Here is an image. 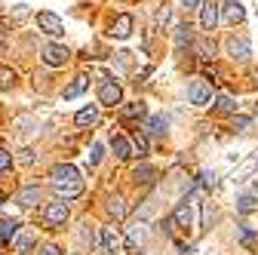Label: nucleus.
Here are the masks:
<instances>
[{
    "mask_svg": "<svg viewBox=\"0 0 258 255\" xmlns=\"http://www.w3.org/2000/svg\"><path fill=\"white\" fill-rule=\"evenodd\" d=\"M68 215H71L68 203H64V200H55V203H49V206L43 209V225H46V228H61L64 221H68Z\"/></svg>",
    "mask_w": 258,
    "mask_h": 255,
    "instance_id": "obj_1",
    "label": "nucleus"
},
{
    "mask_svg": "<svg viewBox=\"0 0 258 255\" xmlns=\"http://www.w3.org/2000/svg\"><path fill=\"white\" fill-rule=\"evenodd\" d=\"M187 99H190V105H209L212 102V86L206 80H190Z\"/></svg>",
    "mask_w": 258,
    "mask_h": 255,
    "instance_id": "obj_2",
    "label": "nucleus"
},
{
    "mask_svg": "<svg viewBox=\"0 0 258 255\" xmlns=\"http://www.w3.org/2000/svg\"><path fill=\"white\" fill-rule=\"evenodd\" d=\"M40 58L46 61L49 68H61L64 61L71 58V52H68V46H58V43H52V46H43V52H40Z\"/></svg>",
    "mask_w": 258,
    "mask_h": 255,
    "instance_id": "obj_3",
    "label": "nucleus"
},
{
    "mask_svg": "<svg viewBox=\"0 0 258 255\" xmlns=\"http://www.w3.org/2000/svg\"><path fill=\"white\" fill-rule=\"evenodd\" d=\"M49 178H52V184H71V181H80V169L71 163H58V166H52Z\"/></svg>",
    "mask_w": 258,
    "mask_h": 255,
    "instance_id": "obj_4",
    "label": "nucleus"
},
{
    "mask_svg": "<svg viewBox=\"0 0 258 255\" xmlns=\"http://www.w3.org/2000/svg\"><path fill=\"white\" fill-rule=\"evenodd\" d=\"M120 99H123V89H120V83L117 80H105L102 86H99V102L102 105H120Z\"/></svg>",
    "mask_w": 258,
    "mask_h": 255,
    "instance_id": "obj_5",
    "label": "nucleus"
},
{
    "mask_svg": "<svg viewBox=\"0 0 258 255\" xmlns=\"http://www.w3.org/2000/svg\"><path fill=\"white\" fill-rule=\"evenodd\" d=\"M37 25H40V31H43V34H49V37H58L61 31H64L61 19H58L55 13H37Z\"/></svg>",
    "mask_w": 258,
    "mask_h": 255,
    "instance_id": "obj_6",
    "label": "nucleus"
},
{
    "mask_svg": "<svg viewBox=\"0 0 258 255\" xmlns=\"http://www.w3.org/2000/svg\"><path fill=\"white\" fill-rule=\"evenodd\" d=\"M200 25L206 31H212L218 25V4H215V0H203V4H200Z\"/></svg>",
    "mask_w": 258,
    "mask_h": 255,
    "instance_id": "obj_7",
    "label": "nucleus"
},
{
    "mask_svg": "<svg viewBox=\"0 0 258 255\" xmlns=\"http://www.w3.org/2000/svg\"><path fill=\"white\" fill-rule=\"evenodd\" d=\"M228 52H231L237 61H246V58L252 55V46H249L246 37H231V40H228Z\"/></svg>",
    "mask_w": 258,
    "mask_h": 255,
    "instance_id": "obj_8",
    "label": "nucleus"
},
{
    "mask_svg": "<svg viewBox=\"0 0 258 255\" xmlns=\"http://www.w3.org/2000/svg\"><path fill=\"white\" fill-rule=\"evenodd\" d=\"M16 203H19V206H25V209L37 206V203H40V187H37V184H31V187H22L19 194H16Z\"/></svg>",
    "mask_w": 258,
    "mask_h": 255,
    "instance_id": "obj_9",
    "label": "nucleus"
},
{
    "mask_svg": "<svg viewBox=\"0 0 258 255\" xmlns=\"http://www.w3.org/2000/svg\"><path fill=\"white\" fill-rule=\"evenodd\" d=\"M19 231H22V225L16 218H0V246H7L10 240H16Z\"/></svg>",
    "mask_w": 258,
    "mask_h": 255,
    "instance_id": "obj_10",
    "label": "nucleus"
},
{
    "mask_svg": "<svg viewBox=\"0 0 258 255\" xmlns=\"http://www.w3.org/2000/svg\"><path fill=\"white\" fill-rule=\"evenodd\" d=\"M52 190H55V197H58V200H74V197H80V194H83V181H71V184H52Z\"/></svg>",
    "mask_w": 258,
    "mask_h": 255,
    "instance_id": "obj_11",
    "label": "nucleus"
},
{
    "mask_svg": "<svg viewBox=\"0 0 258 255\" xmlns=\"http://www.w3.org/2000/svg\"><path fill=\"white\" fill-rule=\"evenodd\" d=\"M175 225H181V228H194V203L190 200H184V203H178V209H175Z\"/></svg>",
    "mask_w": 258,
    "mask_h": 255,
    "instance_id": "obj_12",
    "label": "nucleus"
},
{
    "mask_svg": "<svg viewBox=\"0 0 258 255\" xmlns=\"http://www.w3.org/2000/svg\"><path fill=\"white\" fill-rule=\"evenodd\" d=\"M111 34H114V37H120V40L133 34V16H126V13H123V16H117V19H114V25H111Z\"/></svg>",
    "mask_w": 258,
    "mask_h": 255,
    "instance_id": "obj_13",
    "label": "nucleus"
},
{
    "mask_svg": "<svg viewBox=\"0 0 258 255\" xmlns=\"http://www.w3.org/2000/svg\"><path fill=\"white\" fill-rule=\"evenodd\" d=\"M133 178H136V184L151 187V184L157 181V169H154V166H148V163H142V166H136V169H133Z\"/></svg>",
    "mask_w": 258,
    "mask_h": 255,
    "instance_id": "obj_14",
    "label": "nucleus"
},
{
    "mask_svg": "<svg viewBox=\"0 0 258 255\" xmlns=\"http://www.w3.org/2000/svg\"><path fill=\"white\" fill-rule=\"evenodd\" d=\"M224 19H228L231 25H237V22L246 19V10H243L240 0H228V4H224Z\"/></svg>",
    "mask_w": 258,
    "mask_h": 255,
    "instance_id": "obj_15",
    "label": "nucleus"
},
{
    "mask_svg": "<svg viewBox=\"0 0 258 255\" xmlns=\"http://www.w3.org/2000/svg\"><path fill=\"white\" fill-rule=\"evenodd\" d=\"M111 151L117 154V160H129V157H133V145L123 136H111Z\"/></svg>",
    "mask_w": 258,
    "mask_h": 255,
    "instance_id": "obj_16",
    "label": "nucleus"
},
{
    "mask_svg": "<svg viewBox=\"0 0 258 255\" xmlns=\"http://www.w3.org/2000/svg\"><path fill=\"white\" fill-rule=\"evenodd\" d=\"M74 123H77V126H92V123H99V108H95V105L80 108L77 117H74Z\"/></svg>",
    "mask_w": 258,
    "mask_h": 255,
    "instance_id": "obj_17",
    "label": "nucleus"
},
{
    "mask_svg": "<svg viewBox=\"0 0 258 255\" xmlns=\"http://www.w3.org/2000/svg\"><path fill=\"white\" fill-rule=\"evenodd\" d=\"M13 246H16V252H19V255H28L31 249H34V234L19 231V234H16V240H13Z\"/></svg>",
    "mask_w": 258,
    "mask_h": 255,
    "instance_id": "obj_18",
    "label": "nucleus"
},
{
    "mask_svg": "<svg viewBox=\"0 0 258 255\" xmlns=\"http://www.w3.org/2000/svg\"><path fill=\"white\" fill-rule=\"evenodd\" d=\"M166 126H169V120H166L163 114H157V117H148L145 130H148L151 136H166Z\"/></svg>",
    "mask_w": 258,
    "mask_h": 255,
    "instance_id": "obj_19",
    "label": "nucleus"
},
{
    "mask_svg": "<svg viewBox=\"0 0 258 255\" xmlns=\"http://www.w3.org/2000/svg\"><path fill=\"white\" fill-rule=\"evenodd\" d=\"M86 86H89V80H86V77H74L68 86H64V99H77V95H80Z\"/></svg>",
    "mask_w": 258,
    "mask_h": 255,
    "instance_id": "obj_20",
    "label": "nucleus"
},
{
    "mask_svg": "<svg viewBox=\"0 0 258 255\" xmlns=\"http://www.w3.org/2000/svg\"><path fill=\"white\" fill-rule=\"evenodd\" d=\"M117 243H120V234H117L114 228H102V249H105V252H114Z\"/></svg>",
    "mask_w": 258,
    "mask_h": 255,
    "instance_id": "obj_21",
    "label": "nucleus"
},
{
    "mask_svg": "<svg viewBox=\"0 0 258 255\" xmlns=\"http://www.w3.org/2000/svg\"><path fill=\"white\" fill-rule=\"evenodd\" d=\"M142 240H145V225H136L133 231H129V237H126V249L136 255V246H139Z\"/></svg>",
    "mask_w": 258,
    "mask_h": 255,
    "instance_id": "obj_22",
    "label": "nucleus"
},
{
    "mask_svg": "<svg viewBox=\"0 0 258 255\" xmlns=\"http://www.w3.org/2000/svg\"><path fill=\"white\" fill-rule=\"evenodd\" d=\"M108 212H111L114 218H126V200H123L120 194H114V197L108 200Z\"/></svg>",
    "mask_w": 258,
    "mask_h": 255,
    "instance_id": "obj_23",
    "label": "nucleus"
},
{
    "mask_svg": "<svg viewBox=\"0 0 258 255\" xmlns=\"http://www.w3.org/2000/svg\"><path fill=\"white\" fill-rule=\"evenodd\" d=\"M120 117H123V120H142V117H145V105H142V102L126 105V108L120 111Z\"/></svg>",
    "mask_w": 258,
    "mask_h": 255,
    "instance_id": "obj_24",
    "label": "nucleus"
},
{
    "mask_svg": "<svg viewBox=\"0 0 258 255\" xmlns=\"http://www.w3.org/2000/svg\"><path fill=\"white\" fill-rule=\"evenodd\" d=\"M215 108H218L221 114H237V99H234V95H218Z\"/></svg>",
    "mask_w": 258,
    "mask_h": 255,
    "instance_id": "obj_25",
    "label": "nucleus"
},
{
    "mask_svg": "<svg viewBox=\"0 0 258 255\" xmlns=\"http://www.w3.org/2000/svg\"><path fill=\"white\" fill-rule=\"evenodd\" d=\"M255 209H258V200H255V197L246 194V197L237 200V212H240V215H249V212H255Z\"/></svg>",
    "mask_w": 258,
    "mask_h": 255,
    "instance_id": "obj_26",
    "label": "nucleus"
},
{
    "mask_svg": "<svg viewBox=\"0 0 258 255\" xmlns=\"http://www.w3.org/2000/svg\"><path fill=\"white\" fill-rule=\"evenodd\" d=\"M240 243H243L246 249H255V243H258V237H255V231H252L249 225H240Z\"/></svg>",
    "mask_w": 258,
    "mask_h": 255,
    "instance_id": "obj_27",
    "label": "nucleus"
},
{
    "mask_svg": "<svg viewBox=\"0 0 258 255\" xmlns=\"http://www.w3.org/2000/svg\"><path fill=\"white\" fill-rule=\"evenodd\" d=\"M190 40H194L190 25H178V28H175V46H187Z\"/></svg>",
    "mask_w": 258,
    "mask_h": 255,
    "instance_id": "obj_28",
    "label": "nucleus"
},
{
    "mask_svg": "<svg viewBox=\"0 0 258 255\" xmlns=\"http://www.w3.org/2000/svg\"><path fill=\"white\" fill-rule=\"evenodd\" d=\"M13 86H16V71L0 65V89H13Z\"/></svg>",
    "mask_w": 258,
    "mask_h": 255,
    "instance_id": "obj_29",
    "label": "nucleus"
},
{
    "mask_svg": "<svg viewBox=\"0 0 258 255\" xmlns=\"http://www.w3.org/2000/svg\"><path fill=\"white\" fill-rule=\"evenodd\" d=\"M197 55L209 61V58L215 55V43H209V40H197Z\"/></svg>",
    "mask_w": 258,
    "mask_h": 255,
    "instance_id": "obj_30",
    "label": "nucleus"
},
{
    "mask_svg": "<svg viewBox=\"0 0 258 255\" xmlns=\"http://www.w3.org/2000/svg\"><path fill=\"white\" fill-rule=\"evenodd\" d=\"M16 160H19L22 166H31V163L37 160V157H34V151H31V148H22V151H19V157H16Z\"/></svg>",
    "mask_w": 258,
    "mask_h": 255,
    "instance_id": "obj_31",
    "label": "nucleus"
},
{
    "mask_svg": "<svg viewBox=\"0 0 258 255\" xmlns=\"http://www.w3.org/2000/svg\"><path fill=\"white\" fill-rule=\"evenodd\" d=\"M133 145H136L139 154H148V136H145V133H136V136H133Z\"/></svg>",
    "mask_w": 258,
    "mask_h": 255,
    "instance_id": "obj_32",
    "label": "nucleus"
},
{
    "mask_svg": "<svg viewBox=\"0 0 258 255\" xmlns=\"http://www.w3.org/2000/svg\"><path fill=\"white\" fill-rule=\"evenodd\" d=\"M13 166V154L10 151H4V148H0V172H7Z\"/></svg>",
    "mask_w": 258,
    "mask_h": 255,
    "instance_id": "obj_33",
    "label": "nucleus"
},
{
    "mask_svg": "<svg viewBox=\"0 0 258 255\" xmlns=\"http://www.w3.org/2000/svg\"><path fill=\"white\" fill-rule=\"evenodd\" d=\"M80 228H83V231H80V243H83V246H86V243L92 246V243H95V234H92V228H89V225H80Z\"/></svg>",
    "mask_w": 258,
    "mask_h": 255,
    "instance_id": "obj_34",
    "label": "nucleus"
},
{
    "mask_svg": "<svg viewBox=\"0 0 258 255\" xmlns=\"http://www.w3.org/2000/svg\"><path fill=\"white\" fill-rule=\"evenodd\" d=\"M102 154H105V148H102V145H92V148H89V163L95 166V163L102 160Z\"/></svg>",
    "mask_w": 258,
    "mask_h": 255,
    "instance_id": "obj_35",
    "label": "nucleus"
},
{
    "mask_svg": "<svg viewBox=\"0 0 258 255\" xmlns=\"http://www.w3.org/2000/svg\"><path fill=\"white\" fill-rule=\"evenodd\" d=\"M203 71H206V77H212V83H215V86H218V83H221V71H218V68H215V65H206V68H203Z\"/></svg>",
    "mask_w": 258,
    "mask_h": 255,
    "instance_id": "obj_36",
    "label": "nucleus"
},
{
    "mask_svg": "<svg viewBox=\"0 0 258 255\" xmlns=\"http://www.w3.org/2000/svg\"><path fill=\"white\" fill-rule=\"evenodd\" d=\"M37 255H64V252H61L58 246H52V243H46V246H40V252H37Z\"/></svg>",
    "mask_w": 258,
    "mask_h": 255,
    "instance_id": "obj_37",
    "label": "nucleus"
},
{
    "mask_svg": "<svg viewBox=\"0 0 258 255\" xmlns=\"http://www.w3.org/2000/svg\"><path fill=\"white\" fill-rule=\"evenodd\" d=\"M175 246H178V252H181V255H197V249H194V246H187L184 240H175Z\"/></svg>",
    "mask_w": 258,
    "mask_h": 255,
    "instance_id": "obj_38",
    "label": "nucleus"
},
{
    "mask_svg": "<svg viewBox=\"0 0 258 255\" xmlns=\"http://www.w3.org/2000/svg\"><path fill=\"white\" fill-rule=\"evenodd\" d=\"M246 126H249V117H234V130L237 133H246Z\"/></svg>",
    "mask_w": 258,
    "mask_h": 255,
    "instance_id": "obj_39",
    "label": "nucleus"
},
{
    "mask_svg": "<svg viewBox=\"0 0 258 255\" xmlns=\"http://www.w3.org/2000/svg\"><path fill=\"white\" fill-rule=\"evenodd\" d=\"M200 181H203V187H215V172H203Z\"/></svg>",
    "mask_w": 258,
    "mask_h": 255,
    "instance_id": "obj_40",
    "label": "nucleus"
},
{
    "mask_svg": "<svg viewBox=\"0 0 258 255\" xmlns=\"http://www.w3.org/2000/svg\"><path fill=\"white\" fill-rule=\"evenodd\" d=\"M166 22H169V7H163L157 13V25H166Z\"/></svg>",
    "mask_w": 258,
    "mask_h": 255,
    "instance_id": "obj_41",
    "label": "nucleus"
},
{
    "mask_svg": "<svg viewBox=\"0 0 258 255\" xmlns=\"http://www.w3.org/2000/svg\"><path fill=\"white\" fill-rule=\"evenodd\" d=\"M181 4H184V10H200L203 0H181Z\"/></svg>",
    "mask_w": 258,
    "mask_h": 255,
    "instance_id": "obj_42",
    "label": "nucleus"
},
{
    "mask_svg": "<svg viewBox=\"0 0 258 255\" xmlns=\"http://www.w3.org/2000/svg\"><path fill=\"white\" fill-rule=\"evenodd\" d=\"M7 43V34H4V28H0V46H4Z\"/></svg>",
    "mask_w": 258,
    "mask_h": 255,
    "instance_id": "obj_43",
    "label": "nucleus"
},
{
    "mask_svg": "<svg viewBox=\"0 0 258 255\" xmlns=\"http://www.w3.org/2000/svg\"><path fill=\"white\" fill-rule=\"evenodd\" d=\"M0 203H4V194H0Z\"/></svg>",
    "mask_w": 258,
    "mask_h": 255,
    "instance_id": "obj_44",
    "label": "nucleus"
}]
</instances>
